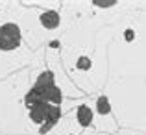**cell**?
I'll return each mask as SVG.
<instances>
[{
	"mask_svg": "<svg viewBox=\"0 0 146 135\" xmlns=\"http://www.w3.org/2000/svg\"><path fill=\"white\" fill-rule=\"evenodd\" d=\"M109 109H111V107H109L107 98H106V96H100V98H98V111L102 115H106V113H109Z\"/></svg>",
	"mask_w": 146,
	"mask_h": 135,
	"instance_id": "8992f818",
	"label": "cell"
},
{
	"mask_svg": "<svg viewBox=\"0 0 146 135\" xmlns=\"http://www.w3.org/2000/svg\"><path fill=\"white\" fill-rule=\"evenodd\" d=\"M61 100H63V94H61V89L54 82V74L50 70H44L39 74L33 87L28 91L24 102L26 106L35 102H48V104H54V106H61Z\"/></svg>",
	"mask_w": 146,
	"mask_h": 135,
	"instance_id": "6da1fadb",
	"label": "cell"
},
{
	"mask_svg": "<svg viewBox=\"0 0 146 135\" xmlns=\"http://www.w3.org/2000/svg\"><path fill=\"white\" fill-rule=\"evenodd\" d=\"M76 117H78V122L82 126H89L91 122H93V111H91L89 106H80L78 107V113H76Z\"/></svg>",
	"mask_w": 146,
	"mask_h": 135,
	"instance_id": "5b68a950",
	"label": "cell"
},
{
	"mask_svg": "<svg viewBox=\"0 0 146 135\" xmlns=\"http://www.w3.org/2000/svg\"><path fill=\"white\" fill-rule=\"evenodd\" d=\"M41 24L48 30L56 28V26L59 24V13H57V11H44V13L41 15Z\"/></svg>",
	"mask_w": 146,
	"mask_h": 135,
	"instance_id": "277c9868",
	"label": "cell"
},
{
	"mask_svg": "<svg viewBox=\"0 0 146 135\" xmlns=\"http://www.w3.org/2000/svg\"><path fill=\"white\" fill-rule=\"evenodd\" d=\"M21 45V28L15 22L0 26V50H15Z\"/></svg>",
	"mask_w": 146,
	"mask_h": 135,
	"instance_id": "3957f363",
	"label": "cell"
},
{
	"mask_svg": "<svg viewBox=\"0 0 146 135\" xmlns=\"http://www.w3.org/2000/svg\"><path fill=\"white\" fill-rule=\"evenodd\" d=\"M30 118L37 124H41L39 133H46L54 126L57 124V120L61 118V107L59 106H54V104L48 102H35V104H30Z\"/></svg>",
	"mask_w": 146,
	"mask_h": 135,
	"instance_id": "7a4b0ae2",
	"label": "cell"
}]
</instances>
